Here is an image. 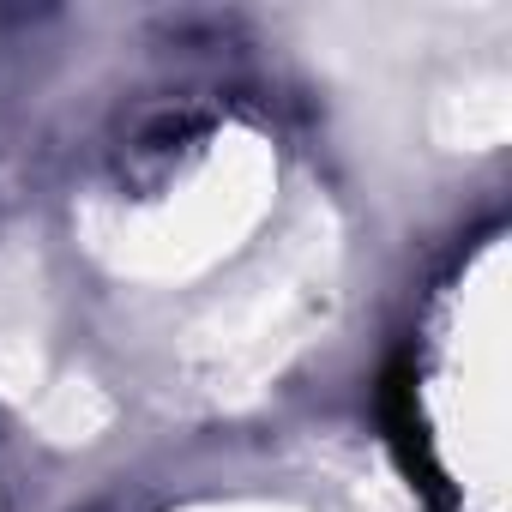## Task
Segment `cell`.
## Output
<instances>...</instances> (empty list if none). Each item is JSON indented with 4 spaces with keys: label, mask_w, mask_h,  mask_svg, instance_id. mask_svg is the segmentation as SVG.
<instances>
[{
    "label": "cell",
    "mask_w": 512,
    "mask_h": 512,
    "mask_svg": "<svg viewBox=\"0 0 512 512\" xmlns=\"http://www.w3.org/2000/svg\"><path fill=\"white\" fill-rule=\"evenodd\" d=\"M380 422H386V440H392L404 476H410L434 506H446V476H440V464H434V446H428V428H422V410H416V374H410L404 362L380 380Z\"/></svg>",
    "instance_id": "1"
}]
</instances>
